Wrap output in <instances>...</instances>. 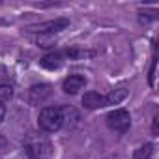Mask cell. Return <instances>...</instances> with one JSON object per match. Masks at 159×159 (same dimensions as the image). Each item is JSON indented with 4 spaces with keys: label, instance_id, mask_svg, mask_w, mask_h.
I'll return each instance as SVG.
<instances>
[{
    "label": "cell",
    "instance_id": "30bf717a",
    "mask_svg": "<svg viewBox=\"0 0 159 159\" xmlns=\"http://www.w3.org/2000/svg\"><path fill=\"white\" fill-rule=\"evenodd\" d=\"M152 153H153V146L152 144H144V146H140L135 152L133 159H152Z\"/></svg>",
    "mask_w": 159,
    "mask_h": 159
},
{
    "label": "cell",
    "instance_id": "7a4b0ae2",
    "mask_svg": "<svg viewBox=\"0 0 159 159\" xmlns=\"http://www.w3.org/2000/svg\"><path fill=\"white\" fill-rule=\"evenodd\" d=\"M64 124V111L60 107H45L38 116V125L45 133H54Z\"/></svg>",
    "mask_w": 159,
    "mask_h": 159
},
{
    "label": "cell",
    "instance_id": "8992f818",
    "mask_svg": "<svg viewBox=\"0 0 159 159\" xmlns=\"http://www.w3.org/2000/svg\"><path fill=\"white\" fill-rule=\"evenodd\" d=\"M51 96V86L49 84H39V86H32L28 92V99L32 105H41L43 101H47Z\"/></svg>",
    "mask_w": 159,
    "mask_h": 159
},
{
    "label": "cell",
    "instance_id": "5b68a950",
    "mask_svg": "<svg viewBox=\"0 0 159 159\" xmlns=\"http://www.w3.org/2000/svg\"><path fill=\"white\" fill-rule=\"evenodd\" d=\"M84 84H86V79H84L83 75H69L66 81H64L62 88H64L66 94L75 96L79 90H83V88H84Z\"/></svg>",
    "mask_w": 159,
    "mask_h": 159
},
{
    "label": "cell",
    "instance_id": "6da1fadb",
    "mask_svg": "<svg viewBox=\"0 0 159 159\" xmlns=\"http://www.w3.org/2000/svg\"><path fill=\"white\" fill-rule=\"evenodd\" d=\"M25 150L32 159H49L52 153V144L47 137L30 133L25 140Z\"/></svg>",
    "mask_w": 159,
    "mask_h": 159
},
{
    "label": "cell",
    "instance_id": "3957f363",
    "mask_svg": "<svg viewBox=\"0 0 159 159\" xmlns=\"http://www.w3.org/2000/svg\"><path fill=\"white\" fill-rule=\"evenodd\" d=\"M69 25L67 19H54V21H47V23H39V25H32L26 28V32L32 34H39V36H52L60 30H64Z\"/></svg>",
    "mask_w": 159,
    "mask_h": 159
},
{
    "label": "cell",
    "instance_id": "8fae6325",
    "mask_svg": "<svg viewBox=\"0 0 159 159\" xmlns=\"http://www.w3.org/2000/svg\"><path fill=\"white\" fill-rule=\"evenodd\" d=\"M69 58H75V60H81V58H86V56H92L94 52L92 51H81V49H69L66 52Z\"/></svg>",
    "mask_w": 159,
    "mask_h": 159
},
{
    "label": "cell",
    "instance_id": "277c9868",
    "mask_svg": "<svg viewBox=\"0 0 159 159\" xmlns=\"http://www.w3.org/2000/svg\"><path fill=\"white\" fill-rule=\"evenodd\" d=\"M107 124H109L111 129L124 133V131H127L129 125H131V116H129V112H127L125 109H116V111H112V112L107 116Z\"/></svg>",
    "mask_w": 159,
    "mask_h": 159
},
{
    "label": "cell",
    "instance_id": "2e32d148",
    "mask_svg": "<svg viewBox=\"0 0 159 159\" xmlns=\"http://www.w3.org/2000/svg\"><path fill=\"white\" fill-rule=\"evenodd\" d=\"M4 144H6V140H4L2 137H0V148H4Z\"/></svg>",
    "mask_w": 159,
    "mask_h": 159
},
{
    "label": "cell",
    "instance_id": "52a82bcc",
    "mask_svg": "<svg viewBox=\"0 0 159 159\" xmlns=\"http://www.w3.org/2000/svg\"><path fill=\"white\" fill-rule=\"evenodd\" d=\"M83 105L90 111L101 109V107H105V96H101L99 92H86L83 96Z\"/></svg>",
    "mask_w": 159,
    "mask_h": 159
},
{
    "label": "cell",
    "instance_id": "5bb4252c",
    "mask_svg": "<svg viewBox=\"0 0 159 159\" xmlns=\"http://www.w3.org/2000/svg\"><path fill=\"white\" fill-rule=\"evenodd\" d=\"M4 114H6V107H4V103H0V122L4 120Z\"/></svg>",
    "mask_w": 159,
    "mask_h": 159
},
{
    "label": "cell",
    "instance_id": "7c38bea8",
    "mask_svg": "<svg viewBox=\"0 0 159 159\" xmlns=\"http://www.w3.org/2000/svg\"><path fill=\"white\" fill-rule=\"evenodd\" d=\"M11 96H13V90H11V86H6V84H2V86H0V103H6V101H10V99H11Z\"/></svg>",
    "mask_w": 159,
    "mask_h": 159
},
{
    "label": "cell",
    "instance_id": "9a60e30c",
    "mask_svg": "<svg viewBox=\"0 0 159 159\" xmlns=\"http://www.w3.org/2000/svg\"><path fill=\"white\" fill-rule=\"evenodd\" d=\"M152 133H153V135H157V116L153 118V127H152Z\"/></svg>",
    "mask_w": 159,
    "mask_h": 159
},
{
    "label": "cell",
    "instance_id": "4fadbf2b",
    "mask_svg": "<svg viewBox=\"0 0 159 159\" xmlns=\"http://www.w3.org/2000/svg\"><path fill=\"white\" fill-rule=\"evenodd\" d=\"M155 67H157V62H155V58H153V62H152V67H150V77H148L150 86H153V84H155Z\"/></svg>",
    "mask_w": 159,
    "mask_h": 159
},
{
    "label": "cell",
    "instance_id": "9c48e42d",
    "mask_svg": "<svg viewBox=\"0 0 159 159\" xmlns=\"http://www.w3.org/2000/svg\"><path fill=\"white\" fill-rule=\"evenodd\" d=\"M125 98H127V90H125V88H116V90H112V92L105 98V105H118V103H122Z\"/></svg>",
    "mask_w": 159,
    "mask_h": 159
},
{
    "label": "cell",
    "instance_id": "ba28073f",
    "mask_svg": "<svg viewBox=\"0 0 159 159\" xmlns=\"http://www.w3.org/2000/svg\"><path fill=\"white\" fill-rule=\"evenodd\" d=\"M45 69H58L62 64H64V54L62 52H51V54H45L39 62Z\"/></svg>",
    "mask_w": 159,
    "mask_h": 159
},
{
    "label": "cell",
    "instance_id": "e0dca14e",
    "mask_svg": "<svg viewBox=\"0 0 159 159\" xmlns=\"http://www.w3.org/2000/svg\"><path fill=\"white\" fill-rule=\"evenodd\" d=\"M111 159H112V157H111Z\"/></svg>",
    "mask_w": 159,
    "mask_h": 159
}]
</instances>
